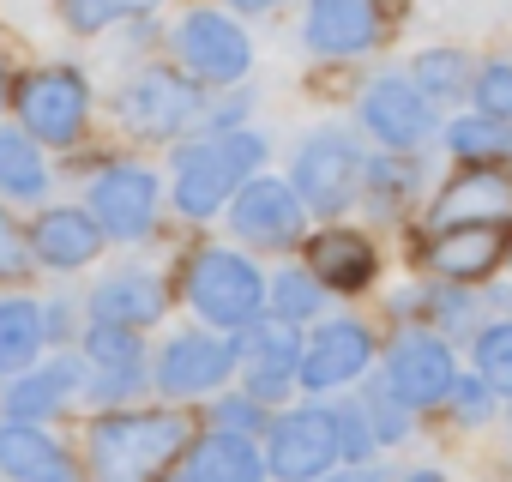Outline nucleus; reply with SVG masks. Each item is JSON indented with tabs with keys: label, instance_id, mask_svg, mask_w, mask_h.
<instances>
[{
	"label": "nucleus",
	"instance_id": "nucleus-1",
	"mask_svg": "<svg viewBox=\"0 0 512 482\" xmlns=\"http://www.w3.org/2000/svg\"><path fill=\"white\" fill-rule=\"evenodd\" d=\"M193 446V422L181 410H103L85 428V482H163Z\"/></svg>",
	"mask_w": 512,
	"mask_h": 482
},
{
	"label": "nucleus",
	"instance_id": "nucleus-2",
	"mask_svg": "<svg viewBox=\"0 0 512 482\" xmlns=\"http://www.w3.org/2000/svg\"><path fill=\"white\" fill-rule=\"evenodd\" d=\"M266 169V133L253 127H235V133H211V139H193V145H175V169H169V199L181 217L205 223V217H223L235 187L253 181Z\"/></svg>",
	"mask_w": 512,
	"mask_h": 482
},
{
	"label": "nucleus",
	"instance_id": "nucleus-3",
	"mask_svg": "<svg viewBox=\"0 0 512 482\" xmlns=\"http://www.w3.org/2000/svg\"><path fill=\"white\" fill-rule=\"evenodd\" d=\"M181 302L205 326L241 332V326H253L266 314V272L247 254H235V248H199L181 266Z\"/></svg>",
	"mask_w": 512,
	"mask_h": 482
},
{
	"label": "nucleus",
	"instance_id": "nucleus-4",
	"mask_svg": "<svg viewBox=\"0 0 512 482\" xmlns=\"http://www.w3.org/2000/svg\"><path fill=\"white\" fill-rule=\"evenodd\" d=\"M169 49L193 85H241L253 73V37L241 31L235 13L217 7H187L169 31Z\"/></svg>",
	"mask_w": 512,
	"mask_h": 482
},
{
	"label": "nucleus",
	"instance_id": "nucleus-5",
	"mask_svg": "<svg viewBox=\"0 0 512 482\" xmlns=\"http://www.w3.org/2000/svg\"><path fill=\"white\" fill-rule=\"evenodd\" d=\"M13 109H19V127L37 145L67 151L91 127V79L79 67H37L13 85Z\"/></svg>",
	"mask_w": 512,
	"mask_h": 482
},
{
	"label": "nucleus",
	"instance_id": "nucleus-6",
	"mask_svg": "<svg viewBox=\"0 0 512 482\" xmlns=\"http://www.w3.org/2000/svg\"><path fill=\"white\" fill-rule=\"evenodd\" d=\"M362 163L368 157H362L356 133H344V127L308 133L290 157V187L308 205V217H338L344 205H356L362 199Z\"/></svg>",
	"mask_w": 512,
	"mask_h": 482
},
{
	"label": "nucleus",
	"instance_id": "nucleus-7",
	"mask_svg": "<svg viewBox=\"0 0 512 482\" xmlns=\"http://www.w3.org/2000/svg\"><path fill=\"white\" fill-rule=\"evenodd\" d=\"M235 350V368H241V392L260 398L266 410L284 404L290 392H302V326L290 320H253L229 338Z\"/></svg>",
	"mask_w": 512,
	"mask_h": 482
},
{
	"label": "nucleus",
	"instance_id": "nucleus-8",
	"mask_svg": "<svg viewBox=\"0 0 512 482\" xmlns=\"http://www.w3.org/2000/svg\"><path fill=\"white\" fill-rule=\"evenodd\" d=\"M121 121L139 139H181L205 121V97L181 67H139L121 85Z\"/></svg>",
	"mask_w": 512,
	"mask_h": 482
},
{
	"label": "nucleus",
	"instance_id": "nucleus-9",
	"mask_svg": "<svg viewBox=\"0 0 512 482\" xmlns=\"http://www.w3.org/2000/svg\"><path fill=\"white\" fill-rule=\"evenodd\" d=\"M380 380H386V392H392L404 410H434V404H446L452 386H458V356H452V344H446L440 332L404 326V332L392 338V350H386Z\"/></svg>",
	"mask_w": 512,
	"mask_h": 482
},
{
	"label": "nucleus",
	"instance_id": "nucleus-10",
	"mask_svg": "<svg viewBox=\"0 0 512 482\" xmlns=\"http://www.w3.org/2000/svg\"><path fill=\"white\" fill-rule=\"evenodd\" d=\"M266 470L278 482H320L338 470V428H332V410L326 404H296V410H278L272 428H266Z\"/></svg>",
	"mask_w": 512,
	"mask_h": 482
},
{
	"label": "nucleus",
	"instance_id": "nucleus-11",
	"mask_svg": "<svg viewBox=\"0 0 512 482\" xmlns=\"http://www.w3.org/2000/svg\"><path fill=\"white\" fill-rule=\"evenodd\" d=\"M356 115H362V133H368L380 151H422V145L434 139V115H440V109L416 91L410 73H374V79L362 85Z\"/></svg>",
	"mask_w": 512,
	"mask_h": 482
},
{
	"label": "nucleus",
	"instance_id": "nucleus-12",
	"mask_svg": "<svg viewBox=\"0 0 512 482\" xmlns=\"http://www.w3.org/2000/svg\"><path fill=\"white\" fill-rule=\"evenodd\" d=\"M85 211L103 223V235L145 241L157 229V211H163V181L145 163H103L85 187Z\"/></svg>",
	"mask_w": 512,
	"mask_h": 482
},
{
	"label": "nucleus",
	"instance_id": "nucleus-13",
	"mask_svg": "<svg viewBox=\"0 0 512 482\" xmlns=\"http://www.w3.org/2000/svg\"><path fill=\"white\" fill-rule=\"evenodd\" d=\"M79 362H85V398L103 410H121L145 392V344L127 326L91 320L79 332Z\"/></svg>",
	"mask_w": 512,
	"mask_h": 482
},
{
	"label": "nucleus",
	"instance_id": "nucleus-14",
	"mask_svg": "<svg viewBox=\"0 0 512 482\" xmlns=\"http://www.w3.org/2000/svg\"><path fill=\"white\" fill-rule=\"evenodd\" d=\"M151 380H157V392L175 398V404H187V398H217V392L235 380V350H229V338L187 326V332H175V338L157 350Z\"/></svg>",
	"mask_w": 512,
	"mask_h": 482
},
{
	"label": "nucleus",
	"instance_id": "nucleus-15",
	"mask_svg": "<svg viewBox=\"0 0 512 482\" xmlns=\"http://www.w3.org/2000/svg\"><path fill=\"white\" fill-rule=\"evenodd\" d=\"M223 217H229V235L235 241H253V248H290V241L302 235V223H308V205L296 199L290 181L253 175V181L235 187V199H229Z\"/></svg>",
	"mask_w": 512,
	"mask_h": 482
},
{
	"label": "nucleus",
	"instance_id": "nucleus-16",
	"mask_svg": "<svg viewBox=\"0 0 512 482\" xmlns=\"http://www.w3.org/2000/svg\"><path fill=\"white\" fill-rule=\"evenodd\" d=\"M386 0H308L302 13V49L320 61H362L380 49Z\"/></svg>",
	"mask_w": 512,
	"mask_h": 482
},
{
	"label": "nucleus",
	"instance_id": "nucleus-17",
	"mask_svg": "<svg viewBox=\"0 0 512 482\" xmlns=\"http://www.w3.org/2000/svg\"><path fill=\"white\" fill-rule=\"evenodd\" d=\"M374 368V332L362 320H320L302 338V392H338Z\"/></svg>",
	"mask_w": 512,
	"mask_h": 482
},
{
	"label": "nucleus",
	"instance_id": "nucleus-18",
	"mask_svg": "<svg viewBox=\"0 0 512 482\" xmlns=\"http://www.w3.org/2000/svg\"><path fill=\"white\" fill-rule=\"evenodd\" d=\"M506 254H512V248H506V223H458V229H434V235H428V248H422V260H428V272H434L440 284H482V278L500 272Z\"/></svg>",
	"mask_w": 512,
	"mask_h": 482
},
{
	"label": "nucleus",
	"instance_id": "nucleus-19",
	"mask_svg": "<svg viewBox=\"0 0 512 482\" xmlns=\"http://www.w3.org/2000/svg\"><path fill=\"white\" fill-rule=\"evenodd\" d=\"M103 248H109V235L85 205H49L31 223V254L49 272H85V266H97Z\"/></svg>",
	"mask_w": 512,
	"mask_h": 482
},
{
	"label": "nucleus",
	"instance_id": "nucleus-20",
	"mask_svg": "<svg viewBox=\"0 0 512 482\" xmlns=\"http://www.w3.org/2000/svg\"><path fill=\"white\" fill-rule=\"evenodd\" d=\"M0 476L7 482H85L79 458L43 422H13V416H0Z\"/></svg>",
	"mask_w": 512,
	"mask_h": 482
},
{
	"label": "nucleus",
	"instance_id": "nucleus-21",
	"mask_svg": "<svg viewBox=\"0 0 512 482\" xmlns=\"http://www.w3.org/2000/svg\"><path fill=\"white\" fill-rule=\"evenodd\" d=\"M506 217H512V175L500 169H464L428 199V235L458 223H506Z\"/></svg>",
	"mask_w": 512,
	"mask_h": 482
},
{
	"label": "nucleus",
	"instance_id": "nucleus-22",
	"mask_svg": "<svg viewBox=\"0 0 512 482\" xmlns=\"http://www.w3.org/2000/svg\"><path fill=\"white\" fill-rule=\"evenodd\" d=\"M79 392H85V362H79V356H55L49 368L13 374V386L0 392V416H13V422H43V428H49Z\"/></svg>",
	"mask_w": 512,
	"mask_h": 482
},
{
	"label": "nucleus",
	"instance_id": "nucleus-23",
	"mask_svg": "<svg viewBox=\"0 0 512 482\" xmlns=\"http://www.w3.org/2000/svg\"><path fill=\"white\" fill-rule=\"evenodd\" d=\"M308 272L326 284V296H362L380 278V248L362 229H320L308 241Z\"/></svg>",
	"mask_w": 512,
	"mask_h": 482
},
{
	"label": "nucleus",
	"instance_id": "nucleus-24",
	"mask_svg": "<svg viewBox=\"0 0 512 482\" xmlns=\"http://www.w3.org/2000/svg\"><path fill=\"white\" fill-rule=\"evenodd\" d=\"M85 308H91V320H109V326H127V332H145V326H157V320L169 314V290H163L157 272L127 266V272H109V278L91 290Z\"/></svg>",
	"mask_w": 512,
	"mask_h": 482
},
{
	"label": "nucleus",
	"instance_id": "nucleus-25",
	"mask_svg": "<svg viewBox=\"0 0 512 482\" xmlns=\"http://www.w3.org/2000/svg\"><path fill=\"white\" fill-rule=\"evenodd\" d=\"M266 452L260 440H235V434H217L205 428L187 452H181V476L175 482H266Z\"/></svg>",
	"mask_w": 512,
	"mask_h": 482
},
{
	"label": "nucleus",
	"instance_id": "nucleus-26",
	"mask_svg": "<svg viewBox=\"0 0 512 482\" xmlns=\"http://www.w3.org/2000/svg\"><path fill=\"white\" fill-rule=\"evenodd\" d=\"M49 193V157L25 127H0V199L37 205Z\"/></svg>",
	"mask_w": 512,
	"mask_h": 482
},
{
	"label": "nucleus",
	"instance_id": "nucleus-27",
	"mask_svg": "<svg viewBox=\"0 0 512 482\" xmlns=\"http://www.w3.org/2000/svg\"><path fill=\"white\" fill-rule=\"evenodd\" d=\"M362 193H368V205L374 211H404L416 193H422V163H416V151H380V157H368L362 163Z\"/></svg>",
	"mask_w": 512,
	"mask_h": 482
},
{
	"label": "nucleus",
	"instance_id": "nucleus-28",
	"mask_svg": "<svg viewBox=\"0 0 512 482\" xmlns=\"http://www.w3.org/2000/svg\"><path fill=\"white\" fill-rule=\"evenodd\" d=\"M43 350H49V338H43V308L25 302V296H7V302H0V374L37 368Z\"/></svg>",
	"mask_w": 512,
	"mask_h": 482
},
{
	"label": "nucleus",
	"instance_id": "nucleus-29",
	"mask_svg": "<svg viewBox=\"0 0 512 482\" xmlns=\"http://www.w3.org/2000/svg\"><path fill=\"white\" fill-rule=\"evenodd\" d=\"M446 151L470 169H500L512 157V121H488V115H458L446 127Z\"/></svg>",
	"mask_w": 512,
	"mask_h": 482
},
{
	"label": "nucleus",
	"instance_id": "nucleus-30",
	"mask_svg": "<svg viewBox=\"0 0 512 482\" xmlns=\"http://www.w3.org/2000/svg\"><path fill=\"white\" fill-rule=\"evenodd\" d=\"M410 79H416V91L440 109V103L470 97L476 67H470V55H464V49H422V55H416V67H410Z\"/></svg>",
	"mask_w": 512,
	"mask_h": 482
},
{
	"label": "nucleus",
	"instance_id": "nucleus-31",
	"mask_svg": "<svg viewBox=\"0 0 512 482\" xmlns=\"http://www.w3.org/2000/svg\"><path fill=\"white\" fill-rule=\"evenodd\" d=\"M266 314L272 320H290V326L320 320L326 314V284L308 266H284L278 278H266Z\"/></svg>",
	"mask_w": 512,
	"mask_h": 482
},
{
	"label": "nucleus",
	"instance_id": "nucleus-32",
	"mask_svg": "<svg viewBox=\"0 0 512 482\" xmlns=\"http://www.w3.org/2000/svg\"><path fill=\"white\" fill-rule=\"evenodd\" d=\"M157 7H163V0H61V25L73 37H103V31H115L127 19L157 13Z\"/></svg>",
	"mask_w": 512,
	"mask_h": 482
},
{
	"label": "nucleus",
	"instance_id": "nucleus-33",
	"mask_svg": "<svg viewBox=\"0 0 512 482\" xmlns=\"http://www.w3.org/2000/svg\"><path fill=\"white\" fill-rule=\"evenodd\" d=\"M476 356V380L494 398H512V320H482V332L470 338Z\"/></svg>",
	"mask_w": 512,
	"mask_h": 482
},
{
	"label": "nucleus",
	"instance_id": "nucleus-34",
	"mask_svg": "<svg viewBox=\"0 0 512 482\" xmlns=\"http://www.w3.org/2000/svg\"><path fill=\"white\" fill-rule=\"evenodd\" d=\"M211 428H217V434H235V440H266L272 410L235 386V392H217V398H211Z\"/></svg>",
	"mask_w": 512,
	"mask_h": 482
},
{
	"label": "nucleus",
	"instance_id": "nucleus-35",
	"mask_svg": "<svg viewBox=\"0 0 512 482\" xmlns=\"http://www.w3.org/2000/svg\"><path fill=\"white\" fill-rule=\"evenodd\" d=\"M362 416H368V428H374V440H380V452H386V446H404V440H410V416H416V410H404V404L386 392V380H374V386L362 392Z\"/></svg>",
	"mask_w": 512,
	"mask_h": 482
},
{
	"label": "nucleus",
	"instance_id": "nucleus-36",
	"mask_svg": "<svg viewBox=\"0 0 512 482\" xmlns=\"http://www.w3.org/2000/svg\"><path fill=\"white\" fill-rule=\"evenodd\" d=\"M470 103L488 121H512V61H482L470 79Z\"/></svg>",
	"mask_w": 512,
	"mask_h": 482
},
{
	"label": "nucleus",
	"instance_id": "nucleus-37",
	"mask_svg": "<svg viewBox=\"0 0 512 482\" xmlns=\"http://www.w3.org/2000/svg\"><path fill=\"white\" fill-rule=\"evenodd\" d=\"M332 428H338V464H368V458L380 452V440H374L362 404H338V410H332Z\"/></svg>",
	"mask_w": 512,
	"mask_h": 482
},
{
	"label": "nucleus",
	"instance_id": "nucleus-38",
	"mask_svg": "<svg viewBox=\"0 0 512 482\" xmlns=\"http://www.w3.org/2000/svg\"><path fill=\"white\" fill-rule=\"evenodd\" d=\"M37 254H31V235L0 211V278H25V266H31Z\"/></svg>",
	"mask_w": 512,
	"mask_h": 482
},
{
	"label": "nucleus",
	"instance_id": "nucleus-39",
	"mask_svg": "<svg viewBox=\"0 0 512 482\" xmlns=\"http://www.w3.org/2000/svg\"><path fill=\"white\" fill-rule=\"evenodd\" d=\"M446 404H452V416H458V422H488V416H494V392H488L476 374H470V380L458 374V386H452V398H446Z\"/></svg>",
	"mask_w": 512,
	"mask_h": 482
},
{
	"label": "nucleus",
	"instance_id": "nucleus-40",
	"mask_svg": "<svg viewBox=\"0 0 512 482\" xmlns=\"http://www.w3.org/2000/svg\"><path fill=\"white\" fill-rule=\"evenodd\" d=\"M43 338H49V350L79 338V326H73V302H67V296H55V302L43 308Z\"/></svg>",
	"mask_w": 512,
	"mask_h": 482
},
{
	"label": "nucleus",
	"instance_id": "nucleus-41",
	"mask_svg": "<svg viewBox=\"0 0 512 482\" xmlns=\"http://www.w3.org/2000/svg\"><path fill=\"white\" fill-rule=\"evenodd\" d=\"M247 109H253V97L241 91L235 103H223V109H205V121H211L217 133H235V127H247Z\"/></svg>",
	"mask_w": 512,
	"mask_h": 482
},
{
	"label": "nucleus",
	"instance_id": "nucleus-42",
	"mask_svg": "<svg viewBox=\"0 0 512 482\" xmlns=\"http://www.w3.org/2000/svg\"><path fill=\"white\" fill-rule=\"evenodd\" d=\"M278 7H284V0H229V13H247V19L253 13H278Z\"/></svg>",
	"mask_w": 512,
	"mask_h": 482
},
{
	"label": "nucleus",
	"instance_id": "nucleus-43",
	"mask_svg": "<svg viewBox=\"0 0 512 482\" xmlns=\"http://www.w3.org/2000/svg\"><path fill=\"white\" fill-rule=\"evenodd\" d=\"M404 482H446V470H410Z\"/></svg>",
	"mask_w": 512,
	"mask_h": 482
},
{
	"label": "nucleus",
	"instance_id": "nucleus-44",
	"mask_svg": "<svg viewBox=\"0 0 512 482\" xmlns=\"http://www.w3.org/2000/svg\"><path fill=\"white\" fill-rule=\"evenodd\" d=\"M7 103H13V97H7V67H0V109H7Z\"/></svg>",
	"mask_w": 512,
	"mask_h": 482
}]
</instances>
